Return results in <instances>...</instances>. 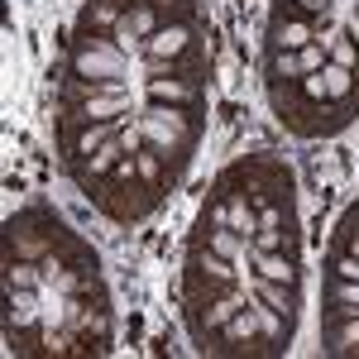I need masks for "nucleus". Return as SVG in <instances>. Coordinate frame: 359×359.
Returning <instances> with one entry per match:
<instances>
[{
	"label": "nucleus",
	"instance_id": "1",
	"mask_svg": "<svg viewBox=\"0 0 359 359\" xmlns=\"http://www.w3.org/2000/svg\"><path fill=\"white\" fill-rule=\"evenodd\" d=\"M139 135L154 139V149L168 158V154H177V149H187V144H192V125H187V115L177 111V106L154 101L149 111L139 115Z\"/></svg>",
	"mask_w": 359,
	"mask_h": 359
},
{
	"label": "nucleus",
	"instance_id": "2",
	"mask_svg": "<svg viewBox=\"0 0 359 359\" xmlns=\"http://www.w3.org/2000/svg\"><path fill=\"white\" fill-rule=\"evenodd\" d=\"M125 72V43L115 39H82L77 53H72V77H86V82H106V77H120Z\"/></svg>",
	"mask_w": 359,
	"mask_h": 359
},
{
	"label": "nucleus",
	"instance_id": "3",
	"mask_svg": "<svg viewBox=\"0 0 359 359\" xmlns=\"http://www.w3.org/2000/svg\"><path fill=\"white\" fill-rule=\"evenodd\" d=\"M249 269L259 278H269V283H287V287H297V259L292 254H259V249H249Z\"/></svg>",
	"mask_w": 359,
	"mask_h": 359
},
{
	"label": "nucleus",
	"instance_id": "4",
	"mask_svg": "<svg viewBox=\"0 0 359 359\" xmlns=\"http://www.w3.org/2000/svg\"><path fill=\"white\" fill-rule=\"evenodd\" d=\"M144 48H149V57H182L187 48H192V29L187 25H163Z\"/></svg>",
	"mask_w": 359,
	"mask_h": 359
},
{
	"label": "nucleus",
	"instance_id": "5",
	"mask_svg": "<svg viewBox=\"0 0 359 359\" xmlns=\"http://www.w3.org/2000/svg\"><path fill=\"white\" fill-rule=\"evenodd\" d=\"M306 43H316V29L306 25V20H283V25H273V48H283V53H302Z\"/></svg>",
	"mask_w": 359,
	"mask_h": 359
},
{
	"label": "nucleus",
	"instance_id": "6",
	"mask_svg": "<svg viewBox=\"0 0 359 359\" xmlns=\"http://www.w3.org/2000/svg\"><path fill=\"white\" fill-rule=\"evenodd\" d=\"M149 101H163V106H192L196 86L177 82V77H149Z\"/></svg>",
	"mask_w": 359,
	"mask_h": 359
},
{
	"label": "nucleus",
	"instance_id": "7",
	"mask_svg": "<svg viewBox=\"0 0 359 359\" xmlns=\"http://www.w3.org/2000/svg\"><path fill=\"white\" fill-rule=\"evenodd\" d=\"M249 311H254V321H259V335H264V340H283V335H287V316H283L278 306H269L264 297L249 292Z\"/></svg>",
	"mask_w": 359,
	"mask_h": 359
},
{
	"label": "nucleus",
	"instance_id": "8",
	"mask_svg": "<svg viewBox=\"0 0 359 359\" xmlns=\"http://www.w3.org/2000/svg\"><path fill=\"white\" fill-rule=\"evenodd\" d=\"M225 201H230V230L245 235V240H254V235H259V211L249 206V196L245 192H225Z\"/></svg>",
	"mask_w": 359,
	"mask_h": 359
},
{
	"label": "nucleus",
	"instance_id": "9",
	"mask_svg": "<svg viewBox=\"0 0 359 359\" xmlns=\"http://www.w3.org/2000/svg\"><path fill=\"white\" fill-rule=\"evenodd\" d=\"M130 111V91H120V96H91L82 101V111H72L77 120H115V115Z\"/></svg>",
	"mask_w": 359,
	"mask_h": 359
},
{
	"label": "nucleus",
	"instance_id": "10",
	"mask_svg": "<svg viewBox=\"0 0 359 359\" xmlns=\"http://www.w3.org/2000/svg\"><path fill=\"white\" fill-rule=\"evenodd\" d=\"M43 316V302L34 297V287H10V321L15 326H34Z\"/></svg>",
	"mask_w": 359,
	"mask_h": 359
},
{
	"label": "nucleus",
	"instance_id": "11",
	"mask_svg": "<svg viewBox=\"0 0 359 359\" xmlns=\"http://www.w3.org/2000/svg\"><path fill=\"white\" fill-rule=\"evenodd\" d=\"M249 292H254V297H264L269 306H278L283 316H287L292 302H297V297H292L297 287H287V283H269V278H254V283H249Z\"/></svg>",
	"mask_w": 359,
	"mask_h": 359
},
{
	"label": "nucleus",
	"instance_id": "12",
	"mask_svg": "<svg viewBox=\"0 0 359 359\" xmlns=\"http://www.w3.org/2000/svg\"><path fill=\"white\" fill-rule=\"evenodd\" d=\"M321 77H326V96H331V101H345V96H355V67L326 62V67H321Z\"/></svg>",
	"mask_w": 359,
	"mask_h": 359
},
{
	"label": "nucleus",
	"instance_id": "13",
	"mask_svg": "<svg viewBox=\"0 0 359 359\" xmlns=\"http://www.w3.org/2000/svg\"><path fill=\"white\" fill-rule=\"evenodd\" d=\"M225 340H235V345H240V340H259V321H254V311H249V302L240 306V311H235V316H230V321H225Z\"/></svg>",
	"mask_w": 359,
	"mask_h": 359
},
{
	"label": "nucleus",
	"instance_id": "14",
	"mask_svg": "<svg viewBox=\"0 0 359 359\" xmlns=\"http://www.w3.org/2000/svg\"><path fill=\"white\" fill-rule=\"evenodd\" d=\"M5 278H10V287H39V283H43V269L29 264V259H10Z\"/></svg>",
	"mask_w": 359,
	"mask_h": 359
},
{
	"label": "nucleus",
	"instance_id": "15",
	"mask_svg": "<svg viewBox=\"0 0 359 359\" xmlns=\"http://www.w3.org/2000/svg\"><path fill=\"white\" fill-rule=\"evenodd\" d=\"M331 350H335V355H355V350H359V311L345 321V326H335V331H331Z\"/></svg>",
	"mask_w": 359,
	"mask_h": 359
},
{
	"label": "nucleus",
	"instance_id": "16",
	"mask_svg": "<svg viewBox=\"0 0 359 359\" xmlns=\"http://www.w3.org/2000/svg\"><path fill=\"white\" fill-rule=\"evenodd\" d=\"M331 297H335V306H340V316H355V311H359V283L340 278V283L331 287Z\"/></svg>",
	"mask_w": 359,
	"mask_h": 359
},
{
	"label": "nucleus",
	"instance_id": "17",
	"mask_svg": "<svg viewBox=\"0 0 359 359\" xmlns=\"http://www.w3.org/2000/svg\"><path fill=\"white\" fill-rule=\"evenodd\" d=\"M135 168H139L144 182L158 187V177H163V154H158V149H144V154H135Z\"/></svg>",
	"mask_w": 359,
	"mask_h": 359
},
{
	"label": "nucleus",
	"instance_id": "18",
	"mask_svg": "<svg viewBox=\"0 0 359 359\" xmlns=\"http://www.w3.org/2000/svg\"><path fill=\"white\" fill-rule=\"evenodd\" d=\"M273 77H283V82H297V77H302V62H297V53H283V48H278V53H273Z\"/></svg>",
	"mask_w": 359,
	"mask_h": 359
},
{
	"label": "nucleus",
	"instance_id": "19",
	"mask_svg": "<svg viewBox=\"0 0 359 359\" xmlns=\"http://www.w3.org/2000/svg\"><path fill=\"white\" fill-rule=\"evenodd\" d=\"M297 62H302V72H321V67L331 62V53H326L321 43H306L302 53H297Z\"/></svg>",
	"mask_w": 359,
	"mask_h": 359
},
{
	"label": "nucleus",
	"instance_id": "20",
	"mask_svg": "<svg viewBox=\"0 0 359 359\" xmlns=\"http://www.w3.org/2000/svg\"><path fill=\"white\" fill-rule=\"evenodd\" d=\"M335 278H350V283H359V259L345 249L340 259H335Z\"/></svg>",
	"mask_w": 359,
	"mask_h": 359
},
{
	"label": "nucleus",
	"instance_id": "21",
	"mask_svg": "<svg viewBox=\"0 0 359 359\" xmlns=\"http://www.w3.org/2000/svg\"><path fill=\"white\" fill-rule=\"evenodd\" d=\"M297 5H302V10H311V15H326L335 0H297Z\"/></svg>",
	"mask_w": 359,
	"mask_h": 359
},
{
	"label": "nucleus",
	"instance_id": "22",
	"mask_svg": "<svg viewBox=\"0 0 359 359\" xmlns=\"http://www.w3.org/2000/svg\"><path fill=\"white\" fill-rule=\"evenodd\" d=\"M345 249H350V254L359 259V230H350V235H345Z\"/></svg>",
	"mask_w": 359,
	"mask_h": 359
},
{
	"label": "nucleus",
	"instance_id": "23",
	"mask_svg": "<svg viewBox=\"0 0 359 359\" xmlns=\"http://www.w3.org/2000/svg\"><path fill=\"white\" fill-rule=\"evenodd\" d=\"M350 39H355V43H359V10H355V15H350Z\"/></svg>",
	"mask_w": 359,
	"mask_h": 359
}]
</instances>
